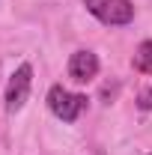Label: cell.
<instances>
[{
    "label": "cell",
    "instance_id": "2",
    "mask_svg": "<svg viewBox=\"0 0 152 155\" xmlns=\"http://www.w3.org/2000/svg\"><path fill=\"white\" fill-rule=\"evenodd\" d=\"M48 107L54 110V116H60L63 122H75L81 110L87 107V96H81V93H69L66 87H60L54 84L51 90H48Z\"/></svg>",
    "mask_w": 152,
    "mask_h": 155
},
{
    "label": "cell",
    "instance_id": "3",
    "mask_svg": "<svg viewBox=\"0 0 152 155\" xmlns=\"http://www.w3.org/2000/svg\"><path fill=\"white\" fill-rule=\"evenodd\" d=\"M30 84H33V69L24 63V66L15 69V75L9 78V87H6V110L9 114L24 107V101L30 96Z\"/></svg>",
    "mask_w": 152,
    "mask_h": 155
},
{
    "label": "cell",
    "instance_id": "4",
    "mask_svg": "<svg viewBox=\"0 0 152 155\" xmlns=\"http://www.w3.org/2000/svg\"><path fill=\"white\" fill-rule=\"evenodd\" d=\"M98 75V57L93 51H75L69 60V78L75 84H90Z\"/></svg>",
    "mask_w": 152,
    "mask_h": 155
},
{
    "label": "cell",
    "instance_id": "5",
    "mask_svg": "<svg viewBox=\"0 0 152 155\" xmlns=\"http://www.w3.org/2000/svg\"><path fill=\"white\" fill-rule=\"evenodd\" d=\"M134 69L143 75H152V39L140 42V48L134 51Z\"/></svg>",
    "mask_w": 152,
    "mask_h": 155
},
{
    "label": "cell",
    "instance_id": "1",
    "mask_svg": "<svg viewBox=\"0 0 152 155\" xmlns=\"http://www.w3.org/2000/svg\"><path fill=\"white\" fill-rule=\"evenodd\" d=\"M87 9L93 12L95 18L107 27H122L134 21V6L131 0H84Z\"/></svg>",
    "mask_w": 152,
    "mask_h": 155
},
{
    "label": "cell",
    "instance_id": "6",
    "mask_svg": "<svg viewBox=\"0 0 152 155\" xmlns=\"http://www.w3.org/2000/svg\"><path fill=\"white\" fill-rule=\"evenodd\" d=\"M137 107H140V110H152V87L137 96Z\"/></svg>",
    "mask_w": 152,
    "mask_h": 155
}]
</instances>
